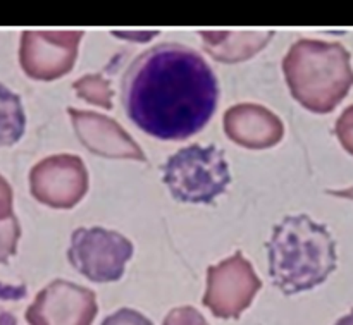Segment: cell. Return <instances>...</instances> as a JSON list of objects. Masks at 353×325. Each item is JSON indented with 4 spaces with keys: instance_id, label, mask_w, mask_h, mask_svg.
I'll return each instance as SVG.
<instances>
[{
    "instance_id": "obj_1",
    "label": "cell",
    "mask_w": 353,
    "mask_h": 325,
    "mask_svg": "<svg viewBox=\"0 0 353 325\" xmlns=\"http://www.w3.org/2000/svg\"><path fill=\"white\" fill-rule=\"evenodd\" d=\"M219 85L193 48L162 43L143 52L123 79V105L131 123L157 140L181 141L214 116Z\"/></svg>"
},
{
    "instance_id": "obj_2",
    "label": "cell",
    "mask_w": 353,
    "mask_h": 325,
    "mask_svg": "<svg viewBox=\"0 0 353 325\" xmlns=\"http://www.w3.org/2000/svg\"><path fill=\"white\" fill-rule=\"evenodd\" d=\"M269 275L285 295L310 291L336 269V243L324 224L305 213L288 216L274 227L265 244Z\"/></svg>"
},
{
    "instance_id": "obj_3",
    "label": "cell",
    "mask_w": 353,
    "mask_h": 325,
    "mask_svg": "<svg viewBox=\"0 0 353 325\" xmlns=\"http://www.w3.org/2000/svg\"><path fill=\"white\" fill-rule=\"evenodd\" d=\"M293 98L316 114H330L353 86L350 52L341 43L299 40L283 59Z\"/></svg>"
},
{
    "instance_id": "obj_4",
    "label": "cell",
    "mask_w": 353,
    "mask_h": 325,
    "mask_svg": "<svg viewBox=\"0 0 353 325\" xmlns=\"http://www.w3.org/2000/svg\"><path fill=\"white\" fill-rule=\"evenodd\" d=\"M162 179L178 202L209 205L226 191L231 172L221 148L190 145L168 158Z\"/></svg>"
},
{
    "instance_id": "obj_5",
    "label": "cell",
    "mask_w": 353,
    "mask_h": 325,
    "mask_svg": "<svg viewBox=\"0 0 353 325\" xmlns=\"http://www.w3.org/2000/svg\"><path fill=\"white\" fill-rule=\"evenodd\" d=\"M133 257V244L117 231L105 227H79L71 234L68 260L93 282L119 281Z\"/></svg>"
},
{
    "instance_id": "obj_6",
    "label": "cell",
    "mask_w": 353,
    "mask_h": 325,
    "mask_svg": "<svg viewBox=\"0 0 353 325\" xmlns=\"http://www.w3.org/2000/svg\"><path fill=\"white\" fill-rule=\"evenodd\" d=\"M262 288L254 267L241 251L212 265L207 272V291L203 305L219 319H238Z\"/></svg>"
},
{
    "instance_id": "obj_7",
    "label": "cell",
    "mask_w": 353,
    "mask_h": 325,
    "mask_svg": "<svg viewBox=\"0 0 353 325\" xmlns=\"http://www.w3.org/2000/svg\"><path fill=\"white\" fill-rule=\"evenodd\" d=\"M81 31H24L21 36V67L33 79H57L69 72L78 55Z\"/></svg>"
},
{
    "instance_id": "obj_8",
    "label": "cell",
    "mask_w": 353,
    "mask_h": 325,
    "mask_svg": "<svg viewBox=\"0 0 353 325\" xmlns=\"http://www.w3.org/2000/svg\"><path fill=\"white\" fill-rule=\"evenodd\" d=\"M97 312L95 293L57 279L38 293L26 320L30 325H92Z\"/></svg>"
},
{
    "instance_id": "obj_9",
    "label": "cell",
    "mask_w": 353,
    "mask_h": 325,
    "mask_svg": "<svg viewBox=\"0 0 353 325\" xmlns=\"http://www.w3.org/2000/svg\"><path fill=\"white\" fill-rule=\"evenodd\" d=\"M30 185L38 202L54 209H71L88 189V172L76 155H55L34 165Z\"/></svg>"
},
{
    "instance_id": "obj_10",
    "label": "cell",
    "mask_w": 353,
    "mask_h": 325,
    "mask_svg": "<svg viewBox=\"0 0 353 325\" xmlns=\"http://www.w3.org/2000/svg\"><path fill=\"white\" fill-rule=\"evenodd\" d=\"M224 129L230 140L247 148H268L283 138V123L264 107L241 103L224 116Z\"/></svg>"
},
{
    "instance_id": "obj_11",
    "label": "cell",
    "mask_w": 353,
    "mask_h": 325,
    "mask_svg": "<svg viewBox=\"0 0 353 325\" xmlns=\"http://www.w3.org/2000/svg\"><path fill=\"white\" fill-rule=\"evenodd\" d=\"M69 114L72 116V123H74L76 133H78L79 140L85 143L86 148L92 151H97L100 155H109V157H138L143 160V154L138 150L137 143L124 133L123 127H114L110 133H105V127L110 119L99 116V129H95L86 119L85 112H78L74 109H69Z\"/></svg>"
},
{
    "instance_id": "obj_12",
    "label": "cell",
    "mask_w": 353,
    "mask_h": 325,
    "mask_svg": "<svg viewBox=\"0 0 353 325\" xmlns=\"http://www.w3.org/2000/svg\"><path fill=\"white\" fill-rule=\"evenodd\" d=\"M26 129V114L19 95L0 83V147L17 143Z\"/></svg>"
},
{
    "instance_id": "obj_13",
    "label": "cell",
    "mask_w": 353,
    "mask_h": 325,
    "mask_svg": "<svg viewBox=\"0 0 353 325\" xmlns=\"http://www.w3.org/2000/svg\"><path fill=\"white\" fill-rule=\"evenodd\" d=\"M19 236L21 229L16 217L12 216L6 220H0V264H6L16 253Z\"/></svg>"
},
{
    "instance_id": "obj_14",
    "label": "cell",
    "mask_w": 353,
    "mask_h": 325,
    "mask_svg": "<svg viewBox=\"0 0 353 325\" xmlns=\"http://www.w3.org/2000/svg\"><path fill=\"white\" fill-rule=\"evenodd\" d=\"M162 325H209L207 320L200 315L199 310L193 306H181L169 312Z\"/></svg>"
},
{
    "instance_id": "obj_15",
    "label": "cell",
    "mask_w": 353,
    "mask_h": 325,
    "mask_svg": "<svg viewBox=\"0 0 353 325\" xmlns=\"http://www.w3.org/2000/svg\"><path fill=\"white\" fill-rule=\"evenodd\" d=\"M336 136L345 150L353 155V105L348 107L336 123Z\"/></svg>"
},
{
    "instance_id": "obj_16",
    "label": "cell",
    "mask_w": 353,
    "mask_h": 325,
    "mask_svg": "<svg viewBox=\"0 0 353 325\" xmlns=\"http://www.w3.org/2000/svg\"><path fill=\"white\" fill-rule=\"evenodd\" d=\"M102 325H154L150 319L143 315V313L137 312L131 308H121L116 313L107 317Z\"/></svg>"
},
{
    "instance_id": "obj_17",
    "label": "cell",
    "mask_w": 353,
    "mask_h": 325,
    "mask_svg": "<svg viewBox=\"0 0 353 325\" xmlns=\"http://www.w3.org/2000/svg\"><path fill=\"white\" fill-rule=\"evenodd\" d=\"M12 217V189L9 182L0 176V220Z\"/></svg>"
},
{
    "instance_id": "obj_18",
    "label": "cell",
    "mask_w": 353,
    "mask_h": 325,
    "mask_svg": "<svg viewBox=\"0 0 353 325\" xmlns=\"http://www.w3.org/2000/svg\"><path fill=\"white\" fill-rule=\"evenodd\" d=\"M334 325H353V310L350 313H348V315L341 317V319L338 320V322Z\"/></svg>"
},
{
    "instance_id": "obj_19",
    "label": "cell",
    "mask_w": 353,
    "mask_h": 325,
    "mask_svg": "<svg viewBox=\"0 0 353 325\" xmlns=\"http://www.w3.org/2000/svg\"><path fill=\"white\" fill-rule=\"evenodd\" d=\"M331 195L336 196H345V198H352L353 200V188L352 189H345V191H330Z\"/></svg>"
}]
</instances>
